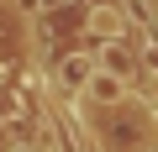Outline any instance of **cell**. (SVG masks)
<instances>
[{
	"label": "cell",
	"instance_id": "obj_5",
	"mask_svg": "<svg viewBox=\"0 0 158 152\" xmlns=\"http://www.w3.org/2000/svg\"><path fill=\"white\" fill-rule=\"evenodd\" d=\"M32 6H37V11H63L69 0H32Z\"/></svg>",
	"mask_w": 158,
	"mask_h": 152
},
{
	"label": "cell",
	"instance_id": "obj_3",
	"mask_svg": "<svg viewBox=\"0 0 158 152\" xmlns=\"http://www.w3.org/2000/svg\"><path fill=\"white\" fill-rule=\"evenodd\" d=\"M85 100H90V105H100V110H111V105H121V100H127V79H116V73L95 68V79H90Z\"/></svg>",
	"mask_w": 158,
	"mask_h": 152
},
{
	"label": "cell",
	"instance_id": "obj_6",
	"mask_svg": "<svg viewBox=\"0 0 158 152\" xmlns=\"http://www.w3.org/2000/svg\"><path fill=\"white\" fill-rule=\"evenodd\" d=\"M27 152H42V147H27Z\"/></svg>",
	"mask_w": 158,
	"mask_h": 152
},
{
	"label": "cell",
	"instance_id": "obj_2",
	"mask_svg": "<svg viewBox=\"0 0 158 152\" xmlns=\"http://www.w3.org/2000/svg\"><path fill=\"white\" fill-rule=\"evenodd\" d=\"M95 63H100L106 73H116V79H132V73H137V53H132V42H127V37H116V42H100Z\"/></svg>",
	"mask_w": 158,
	"mask_h": 152
},
{
	"label": "cell",
	"instance_id": "obj_4",
	"mask_svg": "<svg viewBox=\"0 0 158 152\" xmlns=\"http://www.w3.org/2000/svg\"><path fill=\"white\" fill-rule=\"evenodd\" d=\"M85 32H90V37H100V42L127 37V16H121V6H95V11H90V21H85Z\"/></svg>",
	"mask_w": 158,
	"mask_h": 152
},
{
	"label": "cell",
	"instance_id": "obj_1",
	"mask_svg": "<svg viewBox=\"0 0 158 152\" xmlns=\"http://www.w3.org/2000/svg\"><path fill=\"white\" fill-rule=\"evenodd\" d=\"M95 68H100V63H95L90 53H63L53 73H58V84H63V89H74V95H85V89H90V79H95Z\"/></svg>",
	"mask_w": 158,
	"mask_h": 152
}]
</instances>
